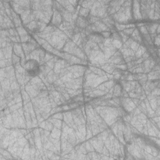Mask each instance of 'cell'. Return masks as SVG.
Wrapping results in <instances>:
<instances>
[{
    "instance_id": "6da1fadb",
    "label": "cell",
    "mask_w": 160,
    "mask_h": 160,
    "mask_svg": "<svg viewBox=\"0 0 160 160\" xmlns=\"http://www.w3.org/2000/svg\"><path fill=\"white\" fill-rule=\"evenodd\" d=\"M24 68L26 74L31 77L38 75L41 70L39 62L34 59L27 60L24 63Z\"/></svg>"
}]
</instances>
